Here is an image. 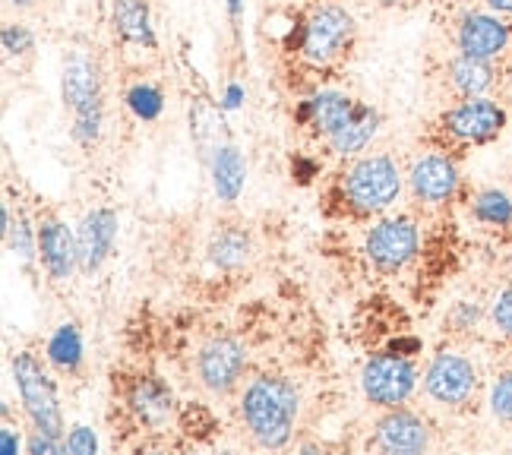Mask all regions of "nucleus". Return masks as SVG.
<instances>
[{
    "instance_id": "nucleus-1",
    "label": "nucleus",
    "mask_w": 512,
    "mask_h": 455,
    "mask_svg": "<svg viewBox=\"0 0 512 455\" xmlns=\"http://www.w3.org/2000/svg\"><path fill=\"white\" fill-rule=\"evenodd\" d=\"M301 411V392L285 377H263L250 380L241 395V421L247 433L263 449H282L288 446L294 421Z\"/></svg>"
},
{
    "instance_id": "nucleus-2",
    "label": "nucleus",
    "mask_w": 512,
    "mask_h": 455,
    "mask_svg": "<svg viewBox=\"0 0 512 455\" xmlns=\"http://www.w3.org/2000/svg\"><path fill=\"white\" fill-rule=\"evenodd\" d=\"M61 98L64 108L73 114L70 136L80 146H95L105 127V92H102V73L86 51H73L64 61L61 73Z\"/></svg>"
},
{
    "instance_id": "nucleus-3",
    "label": "nucleus",
    "mask_w": 512,
    "mask_h": 455,
    "mask_svg": "<svg viewBox=\"0 0 512 455\" xmlns=\"http://www.w3.org/2000/svg\"><path fill=\"white\" fill-rule=\"evenodd\" d=\"M402 193V171L392 155H361L342 174V200L358 215L386 212Z\"/></svg>"
},
{
    "instance_id": "nucleus-4",
    "label": "nucleus",
    "mask_w": 512,
    "mask_h": 455,
    "mask_svg": "<svg viewBox=\"0 0 512 455\" xmlns=\"http://www.w3.org/2000/svg\"><path fill=\"white\" fill-rule=\"evenodd\" d=\"M13 380L26 418L32 421V430L51 433V437H67L57 383L51 380V373L42 367V361L32 351L13 354Z\"/></svg>"
},
{
    "instance_id": "nucleus-5",
    "label": "nucleus",
    "mask_w": 512,
    "mask_h": 455,
    "mask_svg": "<svg viewBox=\"0 0 512 455\" xmlns=\"http://www.w3.org/2000/svg\"><path fill=\"white\" fill-rule=\"evenodd\" d=\"M354 32H358V23H354L351 10L336 4V0L332 4H317L304 16L298 51L310 67H329L342 54H348Z\"/></svg>"
},
{
    "instance_id": "nucleus-6",
    "label": "nucleus",
    "mask_w": 512,
    "mask_h": 455,
    "mask_svg": "<svg viewBox=\"0 0 512 455\" xmlns=\"http://www.w3.org/2000/svg\"><path fill=\"white\" fill-rule=\"evenodd\" d=\"M509 114L506 108L490 95L459 98V105L443 111L440 127L452 143L459 146H487L506 130Z\"/></svg>"
},
{
    "instance_id": "nucleus-7",
    "label": "nucleus",
    "mask_w": 512,
    "mask_h": 455,
    "mask_svg": "<svg viewBox=\"0 0 512 455\" xmlns=\"http://www.w3.org/2000/svg\"><path fill=\"white\" fill-rule=\"evenodd\" d=\"M361 389L364 399L377 408H399L411 399V392L418 389V367L408 361V354L383 351L367 358L361 370Z\"/></svg>"
},
{
    "instance_id": "nucleus-8",
    "label": "nucleus",
    "mask_w": 512,
    "mask_h": 455,
    "mask_svg": "<svg viewBox=\"0 0 512 455\" xmlns=\"http://www.w3.org/2000/svg\"><path fill=\"white\" fill-rule=\"evenodd\" d=\"M424 392L443 408H462L478 392V367L459 351H440L424 370Z\"/></svg>"
},
{
    "instance_id": "nucleus-9",
    "label": "nucleus",
    "mask_w": 512,
    "mask_h": 455,
    "mask_svg": "<svg viewBox=\"0 0 512 455\" xmlns=\"http://www.w3.org/2000/svg\"><path fill=\"white\" fill-rule=\"evenodd\" d=\"M421 250V231L408 215H396V219H380L364 237V253L367 260L380 272H399L405 269Z\"/></svg>"
},
{
    "instance_id": "nucleus-10",
    "label": "nucleus",
    "mask_w": 512,
    "mask_h": 455,
    "mask_svg": "<svg viewBox=\"0 0 512 455\" xmlns=\"http://www.w3.org/2000/svg\"><path fill=\"white\" fill-rule=\"evenodd\" d=\"M452 42H456L459 54L484 57V61H497L512 45V26L506 23V16L494 10H465L456 19L452 29Z\"/></svg>"
},
{
    "instance_id": "nucleus-11",
    "label": "nucleus",
    "mask_w": 512,
    "mask_h": 455,
    "mask_svg": "<svg viewBox=\"0 0 512 455\" xmlns=\"http://www.w3.org/2000/svg\"><path fill=\"white\" fill-rule=\"evenodd\" d=\"M244 367L247 348L238 339H231V335H215L196 354V377L215 395H225L238 386L244 377Z\"/></svg>"
},
{
    "instance_id": "nucleus-12",
    "label": "nucleus",
    "mask_w": 512,
    "mask_h": 455,
    "mask_svg": "<svg viewBox=\"0 0 512 455\" xmlns=\"http://www.w3.org/2000/svg\"><path fill=\"white\" fill-rule=\"evenodd\" d=\"M462 174L449 152H427L408 171L411 196L424 206H443L459 193Z\"/></svg>"
},
{
    "instance_id": "nucleus-13",
    "label": "nucleus",
    "mask_w": 512,
    "mask_h": 455,
    "mask_svg": "<svg viewBox=\"0 0 512 455\" xmlns=\"http://www.w3.org/2000/svg\"><path fill=\"white\" fill-rule=\"evenodd\" d=\"M117 212L108 206H98L83 215V222L76 225V253H80V272L92 275L105 266V260L114 250L117 241Z\"/></svg>"
},
{
    "instance_id": "nucleus-14",
    "label": "nucleus",
    "mask_w": 512,
    "mask_h": 455,
    "mask_svg": "<svg viewBox=\"0 0 512 455\" xmlns=\"http://www.w3.org/2000/svg\"><path fill=\"white\" fill-rule=\"evenodd\" d=\"M373 446L389 455H418L430 446V427L415 411L389 408L373 430Z\"/></svg>"
},
{
    "instance_id": "nucleus-15",
    "label": "nucleus",
    "mask_w": 512,
    "mask_h": 455,
    "mask_svg": "<svg viewBox=\"0 0 512 455\" xmlns=\"http://www.w3.org/2000/svg\"><path fill=\"white\" fill-rule=\"evenodd\" d=\"M354 111H358V102L351 95L339 89H320L301 102L298 121L307 124L317 136H323V140H329V136H336L351 121Z\"/></svg>"
},
{
    "instance_id": "nucleus-16",
    "label": "nucleus",
    "mask_w": 512,
    "mask_h": 455,
    "mask_svg": "<svg viewBox=\"0 0 512 455\" xmlns=\"http://www.w3.org/2000/svg\"><path fill=\"white\" fill-rule=\"evenodd\" d=\"M127 408L140 427L162 430L174 418V392L159 377H136L127 389Z\"/></svg>"
},
{
    "instance_id": "nucleus-17",
    "label": "nucleus",
    "mask_w": 512,
    "mask_h": 455,
    "mask_svg": "<svg viewBox=\"0 0 512 455\" xmlns=\"http://www.w3.org/2000/svg\"><path fill=\"white\" fill-rule=\"evenodd\" d=\"M38 260L54 282H67L73 272H80L76 231H70L61 219H48L38 225Z\"/></svg>"
},
{
    "instance_id": "nucleus-18",
    "label": "nucleus",
    "mask_w": 512,
    "mask_h": 455,
    "mask_svg": "<svg viewBox=\"0 0 512 455\" xmlns=\"http://www.w3.org/2000/svg\"><path fill=\"white\" fill-rule=\"evenodd\" d=\"M111 29L130 48L155 51V45H159L152 29L149 0H111Z\"/></svg>"
},
{
    "instance_id": "nucleus-19",
    "label": "nucleus",
    "mask_w": 512,
    "mask_h": 455,
    "mask_svg": "<svg viewBox=\"0 0 512 455\" xmlns=\"http://www.w3.org/2000/svg\"><path fill=\"white\" fill-rule=\"evenodd\" d=\"M212 190L219 196V203L234 206L241 200L244 184H247V158L238 146L219 143L212 149Z\"/></svg>"
},
{
    "instance_id": "nucleus-20",
    "label": "nucleus",
    "mask_w": 512,
    "mask_h": 455,
    "mask_svg": "<svg viewBox=\"0 0 512 455\" xmlns=\"http://www.w3.org/2000/svg\"><path fill=\"white\" fill-rule=\"evenodd\" d=\"M446 83L459 98H475V95H490V89L497 86V67L494 61L484 57L459 54L446 64Z\"/></svg>"
},
{
    "instance_id": "nucleus-21",
    "label": "nucleus",
    "mask_w": 512,
    "mask_h": 455,
    "mask_svg": "<svg viewBox=\"0 0 512 455\" xmlns=\"http://www.w3.org/2000/svg\"><path fill=\"white\" fill-rule=\"evenodd\" d=\"M377 130H380V111L364 105V102H358V111H354L351 121L336 136H329L326 143H329V149L336 152V155L348 158V155L364 152L370 146L373 136H377Z\"/></svg>"
},
{
    "instance_id": "nucleus-22",
    "label": "nucleus",
    "mask_w": 512,
    "mask_h": 455,
    "mask_svg": "<svg viewBox=\"0 0 512 455\" xmlns=\"http://www.w3.org/2000/svg\"><path fill=\"white\" fill-rule=\"evenodd\" d=\"M250 234L241 228V225H222L219 231H215L209 237V263L215 269H222V272H234V269H241L247 260H250Z\"/></svg>"
},
{
    "instance_id": "nucleus-23",
    "label": "nucleus",
    "mask_w": 512,
    "mask_h": 455,
    "mask_svg": "<svg viewBox=\"0 0 512 455\" xmlns=\"http://www.w3.org/2000/svg\"><path fill=\"white\" fill-rule=\"evenodd\" d=\"M45 361L61 370V373H76L83 364V335L76 323H61L45 345Z\"/></svg>"
},
{
    "instance_id": "nucleus-24",
    "label": "nucleus",
    "mask_w": 512,
    "mask_h": 455,
    "mask_svg": "<svg viewBox=\"0 0 512 455\" xmlns=\"http://www.w3.org/2000/svg\"><path fill=\"white\" fill-rule=\"evenodd\" d=\"M471 215L490 228H512V196L497 187H484L471 200Z\"/></svg>"
},
{
    "instance_id": "nucleus-25",
    "label": "nucleus",
    "mask_w": 512,
    "mask_h": 455,
    "mask_svg": "<svg viewBox=\"0 0 512 455\" xmlns=\"http://www.w3.org/2000/svg\"><path fill=\"white\" fill-rule=\"evenodd\" d=\"M124 102L136 121H143V124L159 121L165 111V95L155 83H133L124 95Z\"/></svg>"
},
{
    "instance_id": "nucleus-26",
    "label": "nucleus",
    "mask_w": 512,
    "mask_h": 455,
    "mask_svg": "<svg viewBox=\"0 0 512 455\" xmlns=\"http://www.w3.org/2000/svg\"><path fill=\"white\" fill-rule=\"evenodd\" d=\"M4 241H7V250L16 256L19 263H32L38 256V228H32V222L26 215H19V219L4 231Z\"/></svg>"
},
{
    "instance_id": "nucleus-27",
    "label": "nucleus",
    "mask_w": 512,
    "mask_h": 455,
    "mask_svg": "<svg viewBox=\"0 0 512 455\" xmlns=\"http://www.w3.org/2000/svg\"><path fill=\"white\" fill-rule=\"evenodd\" d=\"M487 405L500 424H512V370H503L500 377L490 383Z\"/></svg>"
},
{
    "instance_id": "nucleus-28",
    "label": "nucleus",
    "mask_w": 512,
    "mask_h": 455,
    "mask_svg": "<svg viewBox=\"0 0 512 455\" xmlns=\"http://www.w3.org/2000/svg\"><path fill=\"white\" fill-rule=\"evenodd\" d=\"M0 45H4L7 57H23L35 48V35L23 23H7L4 32H0Z\"/></svg>"
},
{
    "instance_id": "nucleus-29",
    "label": "nucleus",
    "mask_w": 512,
    "mask_h": 455,
    "mask_svg": "<svg viewBox=\"0 0 512 455\" xmlns=\"http://www.w3.org/2000/svg\"><path fill=\"white\" fill-rule=\"evenodd\" d=\"M490 323H494V329L503 339L512 342V285L503 288L494 298V304H490Z\"/></svg>"
},
{
    "instance_id": "nucleus-30",
    "label": "nucleus",
    "mask_w": 512,
    "mask_h": 455,
    "mask_svg": "<svg viewBox=\"0 0 512 455\" xmlns=\"http://www.w3.org/2000/svg\"><path fill=\"white\" fill-rule=\"evenodd\" d=\"M64 440H67V452L70 455H95L98 452V437H95V430L86 427V424L70 427V433H67Z\"/></svg>"
},
{
    "instance_id": "nucleus-31",
    "label": "nucleus",
    "mask_w": 512,
    "mask_h": 455,
    "mask_svg": "<svg viewBox=\"0 0 512 455\" xmlns=\"http://www.w3.org/2000/svg\"><path fill=\"white\" fill-rule=\"evenodd\" d=\"M26 452L29 455H61L67 452V440L64 437H51V433L35 430L32 437L26 440Z\"/></svg>"
},
{
    "instance_id": "nucleus-32",
    "label": "nucleus",
    "mask_w": 512,
    "mask_h": 455,
    "mask_svg": "<svg viewBox=\"0 0 512 455\" xmlns=\"http://www.w3.org/2000/svg\"><path fill=\"white\" fill-rule=\"evenodd\" d=\"M481 304H471V301H459L456 307L449 310V323L456 326L459 332H468V329H475L481 323Z\"/></svg>"
},
{
    "instance_id": "nucleus-33",
    "label": "nucleus",
    "mask_w": 512,
    "mask_h": 455,
    "mask_svg": "<svg viewBox=\"0 0 512 455\" xmlns=\"http://www.w3.org/2000/svg\"><path fill=\"white\" fill-rule=\"evenodd\" d=\"M244 98H247V92H244V86H241V83H228V86H225V92H222L219 108H222L225 114L241 111V108H244Z\"/></svg>"
},
{
    "instance_id": "nucleus-34",
    "label": "nucleus",
    "mask_w": 512,
    "mask_h": 455,
    "mask_svg": "<svg viewBox=\"0 0 512 455\" xmlns=\"http://www.w3.org/2000/svg\"><path fill=\"white\" fill-rule=\"evenodd\" d=\"M19 446H23V443H19V433H13V427L4 424V430H0V452H4V455H16Z\"/></svg>"
},
{
    "instance_id": "nucleus-35",
    "label": "nucleus",
    "mask_w": 512,
    "mask_h": 455,
    "mask_svg": "<svg viewBox=\"0 0 512 455\" xmlns=\"http://www.w3.org/2000/svg\"><path fill=\"white\" fill-rule=\"evenodd\" d=\"M481 4L500 16H512V0H481Z\"/></svg>"
},
{
    "instance_id": "nucleus-36",
    "label": "nucleus",
    "mask_w": 512,
    "mask_h": 455,
    "mask_svg": "<svg viewBox=\"0 0 512 455\" xmlns=\"http://www.w3.org/2000/svg\"><path fill=\"white\" fill-rule=\"evenodd\" d=\"M225 7H228V16H231V23H238L241 13H244V0H225Z\"/></svg>"
},
{
    "instance_id": "nucleus-37",
    "label": "nucleus",
    "mask_w": 512,
    "mask_h": 455,
    "mask_svg": "<svg viewBox=\"0 0 512 455\" xmlns=\"http://www.w3.org/2000/svg\"><path fill=\"white\" fill-rule=\"evenodd\" d=\"M7 7H16V10H26V7H32L35 0H4Z\"/></svg>"
},
{
    "instance_id": "nucleus-38",
    "label": "nucleus",
    "mask_w": 512,
    "mask_h": 455,
    "mask_svg": "<svg viewBox=\"0 0 512 455\" xmlns=\"http://www.w3.org/2000/svg\"><path fill=\"white\" fill-rule=\"evenodd\" d=\"M380 4H396V0H380Z\"/></svg>"
},
{
    "instance_id": "nucleus-39",
    "label": "nucleus",
    "mask_w": 512,
    "mask_h": 455,
    "mask_svg": "<svg viewBox=\"0 0 512 455\" xmlns=\"http://www.w3.org/2000/svg\"><path fill=\"white\" fill-rule=\"evenodd\" d=\"M317 4H332V0H317Z\"/></svg>"
}]
</instances>
